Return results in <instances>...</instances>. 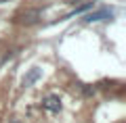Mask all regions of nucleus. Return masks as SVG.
<instances>
[{
  "label": "nucleus",
  "instance_id": "20e7f679",
  "mask_svg": "<svg viewBox=\"0 0 126 123\" xmlns=\"http://www.w3.org/2000/svg\"><path fill=\"white\" fill-rule=\"evenodd\" d=\"M80 2H86V0H65V4H80Z\"/></svg>",
  "mask_w": 126,
  "mask_h": 123
},
{
  "label": "nucleus",
  "instance_id": "f03ea898",
  "mask_svg": "<svg viewBox=\"0 0 126 123\" xmlns=\"http://www.w3.org/2000/svg\"><path fill=\"white\" fill-rule=\"evenodd\" d=\"M42 106L46 111H50V113H59L61 111V100H59V96H46L44 102H42Z\"/></svg>",
  "mask_w": 126,
  "mask_h": 123
},
{
  "label": "nucleus",
  "instance_id": "423d86ee",
  "mask_svg": "<svg viewBox=\"0 0 126 123\" xmlns=\"http://www.w3.org/2000/svg\"><path fill=\"white\" fill-rule=\"evenodd\" d=\"M4 2H9V0H0V4H4Z\"/></svg>",
  "mask_w": 126,
  "mask_h": 123
},
{
  "label": "nucleus",
  "instance_id": "39448f33",
  "mask_svg": "<svg viewBox=\"0 0 126 123\" xmlns=\"http://www.w3.org/2000/svg\"><path fill=\"white\" fill-rule=\"evenodd\" d=\"M9 123H21V121H19V119H11Z\"/></svg>",
  "mask_w": 126,
  "mask_h": 123
},
{
  "label": "nucleus",
  "instance_id": "7ed1b4c3",
  "mask_svg": "<svg viewBox=\"0 0 126 123\" xmlns=\"http://www.w3.org/2000/svg\"><path fill=\"white\" fill-rule=\"evenodd\" d=\"M38 77H40V69H38V67H34V69H30V73L21 79V86H23V88H30V86L34 84Z\"/></svg>",
  "mask_w": 126,
  "mask_h": 123
},
{
  "label": "nucleus",
  "instance_id": "f257e3e1",
  "mask_svg": "<svg viewBox=\"0 0 126 123\" xmlns=\"http://www.w3.org/2000/svg\"><path fill=\"white\" fill-rule=\"evenodd\" d=\"M15 19L21 25H34V23H38L42 19V11L40 9H23L15 15Z\"/></svg>",
  "mask_w": 126,
  "mask_h": 123
}]
</instances>
